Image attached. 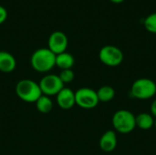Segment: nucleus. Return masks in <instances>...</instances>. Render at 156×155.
Listing matches in <instances>:
<instances>
[{"instance_id": "obj_20", "label": "nucleus", "mask_w": 156, "mask_h": 155, "mask_svg": "<svg viewBox=\"0 0 156 155\" xmlns=\"http://www.w3.org/2000/svg\"><path fill=\"white\" fill-rule=\"evenodd\" d=\"M112 3H115V4H120V3H122L124 0H111Z\"/></svg>"}, {"instance_id": "obj_14", "label": "nucleus", "mask_w": 156, "mask_h": 155, "mask_svg": "<svg viewBox=\"0 0 156 155\" xmlns=\"http://www.w3.org/2000/svg\"><path fill=\"white\" fill-rule=\"evenodd\" d=\"M35 103H36V107H37V111L44 114L50 112L53 109L52 100L48 96H46L43 94L38 98V100Z\"/></svg>"}, {"instance_id": "obj_17", "label": "nucleus", "mask_w": 156, "mask_h": 155, "mask_svg": "<svg viewBox=\"0 0 156 155\" xmlns=\"http://www.w3.org/2000/svg\"><path fill=\"white\" fill-rule=\"evenodd\" d=\"M59 79H61V81L63 82V84H68L70 83L71 81H73L75 75L72 69H63L61 70V72L58 75Z\"/></svg>"}, {"instance_id": "obj_11", "label": "nucleus", "mask_w": 156, "mask_h": 155, "mask_svg": "<svg viewBox=\"0 0 156 155\" xmlns=\"http://www.w3.org/2000/svg\"><path fill=\"white\" fill-rule=\"evenodd\" d=\"M16 67L15 57L7 51H0V71L5 73L12 72Z\"/></svg>"}, {"instance_id": "obj_16", "label": "nucleus", "mask_w": 156, "mask_h": 155, "mask_svg": "<svg viewBox=\"0 0 156 155\" xmlns=\"http://www.w3.org/2000/svg\"><path fill=\"white\" fill-rule=\"evenodd\" d=\"M144 24L147 31L153 34H156V13L150 14L144 19Z\"/></svg>"}, {"instance_id": "obj_3", "label": "nucleus", "mask_w": 156, "mask_h": 155, "mask_svg": "<svg viewBox=\"0 0 156 155\" xmlns=\"http://www.w3.org/2000/svg\"><path fill=\"white\" fill-rule=\"evenodd\" d=\"M112 125L116 132L122 134H128L136 127L135 116L127 110L117 111L112 116Z\"/></svg>"}, {"instance_id": "obj_5", "label": "nucleus", "mask_w": 156, "mask_h": 155, "mask_svg": "<svg viewBox=\"0 0 156 155\" xmlns=\"http://www.w3.org/2000/svg\"><path fill=\"white\" fill-rule=\"evenodd\" d=\"M100 60L108 67H117L123 60L122 51L112 45H107L101 48L99 52Z\"/></svg>"}, {"instance_id": "obj_4", "label": "nucleus", "mask_w": 156, "mask_h": 155, "mask_svg": "<svg viewBox=\"0 0 156 155\" xmlns=\"http://www.w3.org/2000/svg\"><path fill=\"white\" fill-rule=\"evenodd\" d=\"M156 94V83L147 78L135 80L131 88V96L138 100H149Z\"/></svg>"}, {"instance_id": "obj_18", "label": "nucleus", "mask_w": 156, "mask_h": 155, "mask_svg": "<svg viewBox=\"0 0 156 155\" xmlns=\"http://www.w3.org/2000/svg\"><path fill=\"white\" fill-rule=\"evenodd\" d=\"M7 18V11L6 9L0 5V25H2Z\"/></svg>"}, {"instance_id": "obj_1", "label": "nucleus", "mask_w": 156, "mask_h": 155, "mask_svg": "<svg viewBox=\"0 0 156 155\" xmlns=\"http://www.w3.org/2000/svg\"><path fill=\"white\" fill-rule=\"evenodd\" d=\"M30 63L36 71L48 72L56 66V55L48 48H41L32 54Z\"/></svg>"}, {"instance_id": "obj_8", "label": "nucleus", "mask_w": 156, "mask_h": 155, "mask_svg": "<svg viewBox=\"0 0 156 155\" xmlns=\"http://www.w3.org/2000/svg\"><path fill=\"white\" fill-rule=\"evenodd\" d=\"M68 44L69 41L66 34L61 31H55L48 37V48L55 55H58L66 51Z\"/></svg>"}, {"instance_id": "obj_12", "label": "nucleus", "mask_w": 156, "mask_h": 155, "mask_svg": "<svg viewBox=\"0 0 156 155\" xmlns=\"http://www.w3.org/2000/svg\"><path fill=\"white\" fill-rule=\"evenodd\" d=\"M75 63L74 57L68 52H63L58 55H56V66H58L61 70L63 69H71Z\"/></svg>"}, {"instance_id": "obj_13", "label": "nucleus", "mask_w": 156, "mask_h": 155, "mask_svg": "<svg viewBox=\"0 0 156 155\" xmlns=\"http://www.w3.org/2000/svg\"><path fill=\"white\" fill-rule=\"evenodd\" d=\"M135 123L141 130H149L154 126V119L152 114L143 112L135 117Z\"/></svg>"}, {"instance_id": "obj_6", "label": "nucleus", "mask_w": 156, "mask_h": 155, "mask_svg": "<svg viewBox=\"0 0 156 155\" xmlns=\"http://www.w3.org/2000/svg\"><path fill=\"white\" fill-rule=\"evenodd\" d=\"M75 102L82 109H93L99 104L97 91L90 88H80L75 92Z\"/></svg>"}, {"instance_id": "obj_21", "label": "nucleus", "mask_w": 156, "mask_h": 155, "mask_svg": "<svg viewBox=\"0 0 156 155\" xmlns=\"http://www.w3.org/2000/svg\"><path fill=\"white\" fill-rule=\"evenodd\" d=\"M154 127H155V129H156V120L154 121Z\"/></svg>"}, {"instance_id": "obj_19", "label": "nucleus", "mask_w": 156, "mask_h": 155, "mask_svg": "<svg viewBox=\"0 0 156 155\" xmlns=\"http://www.w3.org/2000/svg\"><path fill=\"white\" fill-rule=\"evenodd\" d=\"M151 113H152L153 117L156 118V100H154L151 104Z\"/></svg>"}, {"instance_id": "obj_7", "label": "nucleus", "mask_w": 156, "mask_h": 155, "mask_svg": "<svg viewBox=\"0 0 156 155\" xmlns=\"http://www.w3.org/2000/svg\"><path fill=\"white\" fill-rule=\"evenodd\" d=\"M41 92L46 96H56L63 88L64 84L59 79L58 75L48 74L44 76L38 83Z\"/></svg>"}, {"instance_id": "obj_9", "label": "nucleus", "mask_w": 156, "mask_h": 155, "mask_svg": "<svg viewBox=\"0 0 156 155\" xmlns=\"http://www.w3.org/2000/svg\"><path fill=\"white\" fill-rule=\"evenodd\" d=\"M56 100L58 105L63 110H69L75 104V92L69 88H63L57 95Z\"/></svg>"}, {"instance_id": "obj_10", "label": "nucleus", "mask_w": 156, "mask_h": 155, "mask_svg": "<svg viewBox=\"0 0 156 155\" xmlns=\"http://www.w3.org/2000/svg\"><path fill=\"white\" fill-rule=\"evenodd\" d=\"M117 146V136L115 132L107 131L100 139V147L105 153H111Z\"/></svg>"}, {"instance_id": "obj_15", "label": "nucleus", "mask_w": 156, "mask_h": 155, "mask_svg": "<svg viewBox=\"0 0 156 155\" xmlns=\"http://www.w3.org/2000/svg\"><path fill=\"white\" fill-rule=\"evenodd\" d=\"M97 96L99 101L108 102L111 101L115 96V90L111 86H102L97 90Z\"/></svg>"}, {"instance_id": "obj_2", "label": "nucleus", "mask_w": 156, "mask_h": 155, "mask_svg": "<svg viewBox=\"0 0 156 155\" xmlns=\"http://www.w3.org/2000/svg\"><path fill=\"white\" fill-rule=\"evenodd\" d=\"M16 93L17 97L25 102H36L42 95L40 87L36 81L25 79L17 82L16 86Z\"/></svg>"}]
</instances>
